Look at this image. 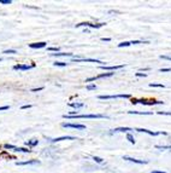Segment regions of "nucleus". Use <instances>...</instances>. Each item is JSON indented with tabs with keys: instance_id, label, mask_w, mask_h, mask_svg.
<instances>
[{
	"instance_id": "nucleus-22",
	"label": "nucleus",
	"mask_w": 171,
	"mask_h": 173,
	"mask_svg": "<svg viewBox=\"0 0 171 173\" xmlns=\"http://www.w3.org/2000/svg\"><path fill=\"white\" fill-rule=\"evenodd\" d=\"M155 148L160 150H167V149H171V145H155Z\"/></svg>"
},
{
	"instance_id": "nucleus-8",
	"label": "nucleus",
	"mask_w": 171,
	"mask_h": 173,
	"mask_svg": "<svg viewBox=\"0 0 171 173\" xmlns=\"http://www.w3.org/2000/svg\"><path fill=\"white\" fill-rule=\"evenodd\" d=\"M71 62H92V63H100L101 65H104V63L100 61V59H94V58H76V57H72Z\"/></svg>"
},
{
	"instance_id": "nucleus-32",
	"label": "nucleus",
	"mask_w": 171,
	"mask_h": 173,
	"mask_svg": "<svg viewBox=\"0 0 171 173\" xmlns=\"http://www.w3.org/2000/svg\"><path fill=\"white\" fill-rule=\"evenodd\" d=\"M158 115H169L171 116V111H157Z\"/></svg>"
},
{
	"instance_id": "nucleus-30",
	"label": "nucleus",
	"mask_w": 171,
	"mask_h": 173,
	"mask_svg": "<svg viewBox=\"0 0 171 173\" xmlns=\"http://www.w3.org/2000/svg\"><path fill=\"white\" fill-rule=\"evenodd\" d=\"M93 160H94L97 164H102L104 162V160L101 157H98V156H93Z\"/></svg>"
},
{
	"instance_id": "nucleus-1",
	"label": "nucleus",
	"mask_w": 171,
	"mask_h": 173,
	"mask_svg": "<svg viewBox=\"0 0 171 173\" xmlns=\"http://www.w3.org/2000/svg\"><path fill=\"white\" fill-rule=\"evenodd\" d=\"M64 119H109V116L102 115V114H77L74 116L70 115H64Z\"/></svg>"
},
{
	"instance_id": "nucleus-3",
	"label": "nucleus",
	"mask_w": 171,
	"mask_h": 173,
	"mask_svg": "<svg viewBox=\"0 0 171 173\" xmlns=\"http://www.w3.org/2000/svg\"><path fill=\"white\" fill-rule=\"evenodd\" d=\"M99 99H114V98H131L129 93H122V95H101L98 97Z\"/></svg>"
},
{
	"instance_id": "nucleus-9",
	"label": "nucleus",
	"mask_w": 171,
	"mask_h": 173,
	"mask_svg": "<svg viewBox=\"0 0 171 173\" xmlns=\"http://www.w3.org/2000/svg\"><path fill=\"white\" fill-rule=\"evenodd\" d=\"M35 67V63H31V64H16L14 65V69L15 70H29V69H33Z\"/></svg>"
},
{
	"instance_id": "nucleus-35",
	"label": "nucleus",
	"mask_w": 171,
	"mask_h": 173,
	"mask_svg": "<svg viewBox=\"0 0 171 173\" xmlns=\"http://www.w3.org/2000/svg\"><path fill=\"white\" fill-rule=\"evenodd\" d=\"M135 75H136L137 77H145V76H147L146 73H135Z\"/></svg>"
},
{
	"instance_id": "nucleus-29",
	"label": "nucleus",
	"mask_w": 171,
	"mask_h": 173,
	"mask_svg": "<svg viewBox=\"0 0 171 173\" xmlns=\"http://www.w3.org/2000/svg\"><path fill=\"white\" fill-rule=\"evenodd\" d=\"M67 64L68 63H65V62H54L53 63V65H56V67H67Z\"/></svg>"
},
{
	"instance_id": "nucleus-15",
	"label": "nucleus",
	"mask_w": 171,
	"mask_h": 173,
	"mask_svg": "<svg viewBox=\"0 0 171 173\" xmlns=\"http://www.w3.org/2000/svg\"><path fill=\"white\" fill-rule=\"evenodd\" d=\"M46 46H47V43H45V41L29 44V47H30V48H44V47H46Z\"/></svg>"
},
{
	"instance_id": "nucleus-16",
	"label": "nucleus",
	"mask_w": 171,
	"mask_h": 173,
	"mask_svg": "<svg viewBox=\"0 0 171 173\" xmlns=\"http://www.w3.org/2000/svg\"><path fill=\"white\" fill-rule=\"evenodd\" d=\"M51 56H53V57H74L72 53L68 52V53H65V52H56V53H51Z\"/></svg>"
},
{
	"instance_id": "nucleus-20",
	"label": "nucleus",
	"mask_w": 171,
	"mask_h": 173,
	"mask_svg": "<svg viewBox=\"0 0 171 173\" xmlns=\"http://www.w3.org/2000/svg\"><path fill=\"white\" fill-rule=\"evenodd\" d=\"M131 45H137V44H150V41H147V40H133V41H130Z\"/></svg>"
},
{
	"instance_id": "nucleus-26",
	"label": "nucleus",
	"mask_w": 171,
	"mask_h": 173,
	"mask_svg": "<svg viewBox=\"0 0 171 173\" xmlns=\"http://www.w3.org/2000/svg\"><path fill=\"white\" fill-rule=\"evenodd\" d=\"M150 87H159V88H164L165 86L163 84H155V83H151L150 84Z\"/></svg>"
},
{
	"instance_id": "nucleus-5",
	"label": "nucleus",
	"mask_w": 171,
	"mask_h": 173,
	"mask_svg": "<svg viewBox=\"0 0 171 173\" xmlns=\"http://www.w3.org/2000/svg\"><path fill=\"white\" fill-rule=\"evenodd\" d=\"M106 23H97V24H94V23H89V22H82V23H78V24H76V28H78V27H88V28H95V29H98V28H101V27H104Z\"/></svg>"
},
{
	"instance_id": "nucleus-41",
	"label": "nucleus",
	"mask_w": 171,
	"mask_h": 173,
	"mask_svg": "<svg viewBox=\"0 0 171 173\" xmlns=\"http://www.w3.org/2000/svg\"><path fill=\"white\" fill-rule=\"evenodd\" d=\"M151 173H166L164 171H158V169H154V171H151Z\"/></svg>"
},
{
	"instance_id": "nucleus-4",
	"label": "nucleus",
	"mask_w": 171,
	"mask_h": 173,
	"mask_svg": "<svg viewBox=\"0 0 171 173\" xmlns=\"http://www.w3.org/2000/svg\"><path fill=\"white\" fill-rule=\"evenodd\" d=\"M112 75H114L113 72L101 73V74H99V75H95V76H92V77L86 79V81H84V83H93V81H95V80H99V79H102V77H110V76H112Z\"/></svg>"
},
{
	"instance_id": "nucleus-40",
	"label": "nucleus",
	"mask_w": 171,
	"mask_h": 173,
	"mask_svg": "<svg viewBox=\"0 0 171 173\" xmlns=\"http://www.w3.org/2000/svg\"><path fill=\"white\" fill-rule=\"evenodd\" d=\"M101 41H106V43H109V41H111V39H110V38H101Z\"/></svg>"
},
{
	"instance_id": "nucleus-6",
	"label": "nucleus",
	"mask_w": 171,
	"mask_h": 173,
	"mask_svg": "<svg viewBox=\"0 0 171 173\" xmlns=\"http://www.w3.org/2000/svg\"><path fill=\"white\" fill-rule=\"evenodd\" d=\"M134 131H137V132H141V133H147L150 136H159V135H163V136H166L167 133L164 132V131H159V132H154V131H150V130H146V128H135Z\"/></svg>"
},
{
	"instance_id": "nucleus-42",
	"label": "nucleus",
	"mask_w": 171,
	"mask_h": 173,
	"mask_svg": "<svg viewBox=\"0 0 171 173\" xmlns=\"http://www.w3.org/2000/svg\"><path fill=\"white\" fill-rule=\"evenodd\" d=\"M1 61H3V59H1V58H0V62H1Z\"/></svg>"
},
{
	"instance_id": "nucleus-39",
	"label": "nucleus",
	"mask_w": 171,
	"mask_h": 173,
	"mask_svg": "<svg viewBox=\"0 0 171 173\" xmlns=\"http://www.w3.org/2000/svg\"><path fill=\"white\" fill-rule=\"evenodd\" d=\"M31 108V104H25V105H22V109H29Z\"/></svg>"
},
{
	"instance_id": "nucleus-33",
	"label": "nucleus",
	"mask_w": 171,
	"mask_h": 173,
	"mask_svg": "<svg viewBox=\"0 0 171 173\" xmlns=\"http://www.w3.org/2000/svg\"><path fill=\"white\" fill-rule=\"evenodd\" d=\"M47 50L52 52H59V47H47Z\"/></svg>"
},
{
	"instance_id": "nucleus-23",
	"label": "nucleus",
	"mask_w": 171,
	"mask_h": 173,
	"mask_svg": "<svg viewBox=\"0 0 171 173\" xmlns=\"http://www.w3.org/2000/svg\"><path fill=\"white\" fill-rule=\"evenodd\" d=\"M15 151H21V153H31V150L27 149V148H16Z\"/></svg>"
},
{
	"instance_id": "nucleus-37",
	"label": "nucleus",
	"mask_w": 171,
	"mask_h": 173,
	"mask_svg": "<svg viewBox=\"0 0 171 173\" xmlns=\"http://www.w3.org/2000/svg\"><path fill=\"white\" fill-rule=\"evenodd\" d=\"M45 87L41 86V87H37V88H31V92H37V91H42Z\"/></svg>"
},
{
	"instance_id": "nucleus-14",
	"label": "nucleus",
	"mask_w": 171,
	"mask_h": 173,
	"mask_svg": "<svg viewBox=\"0 0 171 173\" xmlns=\"http://www.w3.org/2000/svg\"><path fill=\"white\" fill-rule=\"evenodd\" d=\"M76 138L72 137V136H63V137H58V138H54V139H51L52 143H57V142H62V140H75Z\"/></svg>"
},
{
	"instance_id": "nucleus-12",
	"label": "nucleus",
	"mask_w": 171,
	"mask_h": 173,
	"mask_svg": "<svg viewBox=\"0 0 171 173\" xmlns=\"http://www.w3.org/2000/svg\"><path fill=\"white\" fill-rule=\"evenodd\" d=\"M131 131H134V130L130 128V127H117V128L111 130L110 135H112V133H117V132H128V133H130Z\"/></svg>"
},
{
	"instance_id": "nucleus-25",
	"label": "nucleus",
	"mask_w": 171,
	"mask_h": 173,
	"mask_svg": "<svg viewBox=\"0 0 171 173\" xmlns=\"http://www.w3.org/2000/svg\"><path fill=\"white\" fill-rule=\"evenodd\" d=\"M130 45H131L130 41H123V43H121V44H118V47H128V46H130Z\"/></svg>"
},
{
	"instance_id": "nucleus-11",
	"label": "nucleus",
	"mask_w": 171,
	"mask_h": 173,
	"mask_svg": "<svg viewBox=\"0 0 171 173\" xmlns=\"http://www.w3.org/2000/svg\"><path fill=\"white\" fill-rule=\"evenodd\" d=\"M123 160L125 161H129V162H134V164H140V165H146L148 161L147 160H137V159H134V157H130V156H123Z\"/></svg>"
},
{
	"instance_id": "nucleus-24",
	"label": "nucleus",
	"mask_w": 171,
	"mask_h": 173,
	"mask_svg": "<svg viewBox=\"0 0 171 173\" xmlns=\"http://www.w3.org/2000/svg\"><path fill=\"white\" fill-rule=\"evenodd\" d=\"M4 148L5 149H7V150H15L17 146H15V145H12V144H5L4 145Z\"/></svg>"
},
{
	"instance_id": "nucleus-31",
	"label": "nucleus",
	"mask_w": 171,
	"mask_h": 173,
	"mask_svg": "<svg viewBox=\"0 0 171 173\" xmlns=\"http://www.w3.org/2000/svg\"><path fill=\"white\" fill-rule=\"evenodd\" d=\"M12 3V0H0V4L3 5H10Z\"/></svg>"
},
{
	"instance_id": "nucleus-27",
	"label": "nucleus",
	"mask_w": 171,
	"mask_h": 173,
	"mask_svg": "<svg viewBox=\"0 0 171 173\" xmlns=\"http://www.w3.org/2000/svg\"><path fill=\"white\" fill-rule=\"evenodd\" d=\"M88 91H93V90H97V85L95 84H89V85H87V87H86Z\"/></svg>"
},
{
	"instance_id": "nucleus-36",
	"label": "nucleus",
	"mask_w": 171,
	"mask_h": 173,
	"mask_svg": "<svg viewBox=\"0 0 171 173\" xmlns=\"http://www.w3.org/2000/svg\"><path fill=\"white\" fill-rule=\"evenodd\" d=\"M10 109V105H4V106H0V111L3 110H9Z\"/></svg>"
},
{
	"instance_id": "nucleus-17",
	"label": "nucleus",
	"mask_w": 171,
	"mask_h": 173,
	"mask_svg": "<svg viewBox=\"0 0 171 173\" xmlns=\"http://www.w3.org/2000/svg\"><path fill=\"white\" fill-rule=\"evenodd\" d=\"M69 105L71 106V108H75V109H80V108H83V103H81V102H71V103H69Z\"/></svg>"
},
{
	"instance_id": "nucleus-2",
	"label": "nucleus",
	"mask_w": 171,
	"mask_h": 173,
	"mask_svg": "<svg viewBox=\"0 0 171 173\" xmlns=\"http://www.w3.org/2000/svg\"><path fill=\"white\" fill-rule=\"evenodd\" d=\"M131 103H133V104L141 103L143 105H159V104H164L163 101H147V99H135V98L131 99Z\"/></svg>"
},
{
	"instance_id": "nucleus-10",
	"label": "nucleus",
	"mask_w": 171,
	"mask_h": 173,
	"mask_svg": "<svg viewBox=\"0 0 171 173\" xmlns=\"http://www.w3.org/2000/svg\"><path fill=\"white\" fill-rule=\"evenodd\" d=\"M100 68L104 69V70H107V72H113V70H118V69L124 68V64H119V65H100Z\"/></svg>"
},
{
	"instance_id": "nucleus-13",
	"label": "nucleus",
	"mask_w": 171,
	"mask_h": 173,
	"mask_svg": "<svg viewBox=\"0 0 171 173\" xmlns=\"http://www.w3.org/2000/svg\"><path fill=\"white\" fill-rule=\"evenodd\" d=\"M17 166H25V165H40L39 160H28V161H23V162H16Z\"/></svg>"
},
{
	"instance_id": "nucleus-7",
	"label": "nucleus",
	"mask_w": 171,
	"mask_h": 173,
	"mask_svg": "<svg viewBox=\"0 0 171 173\" xmlns=\"http://www.w3.org/2000/svg\"><path fill=\"white\" fill-rule=\"evenodd\" d=\"M63 127L67 128H76V130H86V125L82 124H74V122H63L62 124Z\"/></svg>"
},
{
	"instance_id": "nucleus-19",
	"label": "nucleus",
	"mask_w": 171,
	"mask_h": 173,
	"mask_svg": "<svg viewBox=\"0 0 171 173\" xmlns=\"http://www.w3.org/2000/svg\"><path fill=\"white\" fill-rule=\"evenodd\" d=\"M39 144V140L37 139H30V140H28L27 143H25V145H28V146H35V145H37Z\"/></svg>"
},
{
	"instance_id": "nucleus-21",
	"label": "nucleus",
	"mask_w": 171,
	"mask_h": 173,
	"mask_svg": "<svg viewBox=\"0 0 171 173\" xmlns=\"http://www.w3.org/2000/svg\"><path fill=\"white\" fill-rule=\"evenodd\" d=\"M127 139L131 143V144H135L136 143V140H135V138H134V136L131 135V133H127Z\"/></svg>"
},
{
	"instance_id": "nucleus-38",
	"label": "nucleus",
	"mask_w": 171,
	"mask_h": 173,
	"mask_svg": "<svg viewBox=\"0 0 171 173\" xmlns=\"http://www.w3.org/2000/svg\"><path fill=\"white\" fill-rule=\"evenodd\" d=\"M160 58H162V59H167V61H171V56H166V55H164V56L162 55V56H160Z\"/></svg>"
},
{
	"instance_id": "nucleus-34",
	"label": "nucleus",
	"mask_w": 171,
	"mask_h": 173,
	"mask_svg": "<svg viewBox=\"0 0 171 173\" xmlns=\"http://www.w3.org/2000/svg\"><path fill=\"white\" fill-rule=\"evenodd\" d=\"M159 72L160 73H169V72H171V68H162V69H159Z\"/></svg>"
},
{
	"instance_id": "nucleus-28",
	"label": "nucleus",
	"mask_w": 171,
	"mask_h": 173,
	"mask_svg": "<svg viewBox=\"0 0 171 173\" xmlns=\"http://www.w3.org/2000/svg\"><path fill=\"white\" fill-rule=\"evenodd\" d=\"M3 53H5V55H15V53H17L16 50H5Z\"/></svg>"
},
{
	"instance_id": "nucleus-18",
	"label": "nucleus",
	"mask_w": 171,
	"mask_h": 173,
	"mask_svg": "<svg viewBox=\"0 0 171 173\" xmlns=\"http://www.w3.org/2000/svg\"><path fill=\"white\" fill-rule=\"evenodd\" d=\"M128 114H139V115H153V111H133L130 110Z\"/></svg>"
}]
</instances>
